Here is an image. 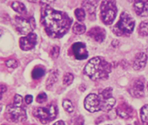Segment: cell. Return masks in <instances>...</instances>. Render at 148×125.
I'll return each mask as SVG.
<instances>
[{
    "label": "cell",
    "mask_w": 148,
    "mask_h": 125,
    "mask_svg": "<svg viewBox=\"0 0 148 125\" xmlns=\"http://www.w3.org/2000/svg\"><path fill=\"white\" fill-rule=\"evenodd\" d=\"M53 125H65L64 124V122L62 120H59V121H57V122H55Z\"/></svg>",
    "instance_id": "obj_34"
},
{
    "label": "cell",
    "mask_w": 148,
    "mask_h": 125,
    "mask_svg": "<svg viewBox=\"0 0 148 125\" xmlns=\"http://www.w3.org/2000/svg\"><path fill=\"white\" fill-rule=\"evenodd\" d=\"M20 47L24 51H28L34 48V46L37 43V35L33 32L28 34L26 37H22L20 39Z\"/></svg>",
    "instance_id": "obj_10"
},
{
    "label": "cell",
    "mask_w": 148,
    "mask_h": 125,
    "mask_svg": "<svg viewBox=\"0 0 148 125\" xmlns=\"http://www.w3.org/2000/svg\"><path fill=\"white\" fill-rule=\"evenodd\" d=\"M6 89H7V88H6V86H4L3 84H1V98L3 97V93L6 91Z\"/></svg>",
    "instance_id": "obj_33"
},
{
    "label": "cell",
    "mask_w": 148,
    "mask_h": 125,
    "mask_svg": "<svg viewBox=\"0 0 148 125\" xmlns=\"http://www.w3.org/2000/svg\"><path fill=\"white\" fill-rule=\"evenodd\" d=\"M22 102H23V100H22V97H21L20 95L16 94L15 96H14L13 103H12L14 105H16V106H22Z\"/></svg>",
    "instance_id": "obj_31"
},
{
    "label": "cell",
    "mask_w": 148,
    "mask_h": 125,
    "mask_svg": "<svg viewBox=\"0 0 148 125\" xmlns=\"http://www.w3.org/2000/svg\"><path fill=\"white\" fill-rule=\"evenodd\" d=\"M45 73V68L36 67V68H34V70L32 71V77L37 80V79H40V78H42V76H44Z\"/></svg>",
    "instance_id": "obj_20"
},
{
    "label": "cell",
    "mask_w": 148,
    "mask_h": 125,
    "mask_svg": "<svg viewBox=\"0 0 148 125\" xmlns=\"http://www.w3.org/2000/svg\"><path fill=\"white\" fill-rule=\"evenodd\" d=\"M14 26L19 33L27 36L30 34L32 29H34L36 26L33 17H30L29 20H27L21 16H16L14 18Z\"/></svg>",
    "instance_id": "obj_7"
},
{
    "label": "cell",
    "mask_w": 148,
    "mask_h": 125,
    "mask_svg": "<svg viewBox=\"0 0 148 125\" xmlns=\"http://www.w3.org/2000/svg\"><path fill=\"white\" fill-rule=\"evenodd\" d=\"M6 118L10 122H23L27 120V113L24 107L10 105L7 107Z\"/></svg>",
    "instance_id": "obj_6"
},
{
    "label": "cell",
    "mask_w": 148,
    "mask_h": 125,
    "mask_svg": "<svg viewBox=\"0 0 148 125\" xmlns=\"http://www.w3.org/2000/svg\"><path fill=\"white\" fill-rule=\"evenodd\" d=\"M101 20L105 24H111L116 18L117 7L115 1L106 0L101 3Z\"/></svg>",
    "instance_id": "obj_5"
},
{
    "label": "cell",
    "mask_w": 148,
    "mask_h": 125,
    "mask_svg": "<svg viewBox=\"0 0 148 125\" xmlns=\"http://www.w3.org/2000/svg\"><path fill=\"white\" fill-rule=\"evenodd\" d=\"M72 53L77 59L82 60L88 58V51L83 42H75L72 45Z\"/></svg>",
    "instance_id": "obj_11"
},
{
    "label": "cell",
    "mask_w": 148,
    "mask_h": 125,
    "mask_svg": "<svg viewBox=\"0 0 148 125\" xmlns=\"http://www.w3.org/2000/svg\"><path fill=\"white\" fill-rule=\"evenodd\" d=\"M140 120L145 125H148V105H145L140 109Z\"/></svg>",
    "instance_id": "obj_21"
},
{
    "label": "cell",
    "mask_w": 148,
    "mask_h": 125,
    "mask_svg": "<svg viewBox=\"0 0 148 125\" xmlns=\"http://www.w3.org/2000/svg\"><path fill=\"white\" fill-rule=\"evenodd\" d=\"M33 101V97H32L31 95H27L26 97H25V102H26L27 105H30Z\"/></svg>",
    "instance_id": "obj_32"
},
{
    "label": "cell",
    "mask_w": 148,
    "mask_h": 125,
    "mask_svg": "<svg viewBox=\"0 0 148 125\" xmlns=\"http://www.w3.org/2000/svg\"><path fill=\"white\" fill-rule=\"evenodd\" d=\"M134 10L139 16H148V1H135Z\"/></svg>",
    "instance_id": "obj_16"
},
{
    "label": "cell",
    "mask_w": 148,
    "mask_h": 125,
    "mask_svg": "<svg viewBox=\"0 0 148 125\" xmlns=\"http://www.w3.org/2000/svg\"><path fill=\"white\" fill-rule=\"evenodd\" d=\"M74 80V75L70 73H67L64 74L63 76V84L65 86H69L72 84V82Z\"/></svg>",
    "instance_id": "obj_27"
},
{
    "label": "cell",
    "mask_w": 148,
    "mask_h": 125,
    "mask_svg": "<svg viewBox=\"0 0 148 125\" xmlns=\"http://www.w3.org/2000/svg\"><path fill=\"white\" fill-rule=\"evenodd\" d=\"M86 30V26H84L83 24L81 23H75L74 26H73V32L75 34L77 35H80V34H83Z\"/></svg>",
    "instance_id": "obj_22"
},
{
    "label": "cell",
    "mask_w": 148,
    "mask_h": 125,
    "mask_svg": "<svg viewBox=\"0 0 148 125\" xmlns=\"http://www.w3.org/2000/svg\"><path fill=\"white\" fill-rule=\"evenodd\" d=\"M12 8L15 10L16 12L20 13V14H26L27 13L26 6H25L22 2H19V1L12 2Z\"/></svg>",
    "instance_id": "obj_19"
},
{
    "label": "cell",
    "mask_w": 148,
    "mask_h": 125,
    "mask_svg": "<svg viewBox=\"0 0 148 125\" xmlns=\"http://www.w3.org/2000/svg\"><path fill=\"white\" fill-rule=\"evenodd\" d=\"M147 54L145 52H140L136 55L135 58H134V61H133V68L136 70V71H139V70H142L143 69L144 67L146 65V62H147Z\"/></svg>",
    "instance_id": "obj_15"
},
{
    "label": "cell",
    "mask_w": 148,
    "mask_h": 125,
    "mask_svg": "<svg viewBox=\"0 0 148 125\" xmlns=\"http://www.w3.org/2000/svg\"><path fill=\"white\" fill-rule=\"evenodd\" d=\"M100 99L101 110L103 111H110L114 107L116 100L112 96V88H107L98 94Z\"/></svg>",
    "instance_id": "obj_8"
},
{
    "label": "cell",
    "mask_w": 148,
    "mask_h": 125,
    "mask_svg": "<svg viewBox=\"0 0 148 125\" xmlns=\"http://www.w3.org/2000/svg\"><path fill=\"white\" fill-rule=\"evenodd\" d=\"M6 66L8 68H12V69H15V68H17L18 66V62L16 59H9L7 60L6 62Z\"/></svg>",
    "instance_id": "obj_29"
},
{
    "label": "cell",
    "mask_w": 148,
    "mask_h": 125,
    "mask_svg": "<svg viewBox=\"0 0 148 125\" xmlns=\"http://www.w3.org/2000/svg\"><path fill=\"white\" fill-rule=\"evenodd\" d=\"M87 35L89 37H91L92 40H95L97 42H102L105 40V37H106V31H105L103 28L95 26L91 28L89 31Z\"/></svg>",
    "instance_id": "obj_14"
},
{
    "label": "cell",
    "mask_w": 148,
    "mask_h": 125,
    "mask_svg": "<svg viewBox=\"0 0 148 125\" xmlns=\"http://www.w3.org/2000/svg\"><path fill=\"white\" fill-rule=\"evenodd\" d=\"M135 27L134 19L126 12H122L118 23L113 26V33L117 36L130 35Z\"/></svg>",
    "instance_id": "obj_3"
},
{
    "label": "cell",
    "mask_w": 148,
    "mask_h": 125,
    "mask_svg": "<svg viewBox=\"0 0 148 125\" xmlns=\"http://www.w3.org/2000/svg\"><path fill=\"white\" fill-rule=\"evenodd\" d=\"M139 34L143 37L148 36V21H143L139 26Z\"/></svg>",
    "instance_id": "obj_23"
},
{
    "label": "cell",
    "mask_w": 148,
    "mask_h": 125,
    "mask_svg": "<svg viewBox=\"0 0 148 125\" xmlns=\"http://www.w3.org/2000/svg\"><path fill=\"white\" fill-rule=\"evenodd\" d=\"M70 125H84V119L82 116H77L70 121Z\"/></svg>",
    "instance_id": "obj_26"
},
{
    "label": "cell",
    "mask_w": 148,
    "mask_h": 125,
    "mask_svg": "<svg viewBox=\"0 0 148 125\" xmlns=\"http://www.w3.org/2000/svg\"><path fill=\"white\" fill-rule=\"evenodd\" d=\"M41 22L49 37L58 39L67 33L73 23V19L65 12L54 10L49 5L42 3L41 10Z\"/></svg>",
    "instance_id": "obj_1"
},
{
    "label": "cell",
    "mask_w": 148,
    "mask_h": 125,
    "mask_svg": "<svg viewBox=\"0 0 148 125\" xmlns=\"http://www.w3.org/2000/svg\"><path fill=\"white\" fill-rule=\"evenodd\" d=\"M83 7L86 9L87 12L89 13L90 18L92 20L95 19V9H96V5L97 2L96 1H84L82 3Z\"/></svg>",
    "instance_id": "obj_17"
},
{
    "label": "cell",
    "mask_w": 148,
    "mask_h": 125,
    "mask_svg": "<svg viewBox=\"0 0 148 125\" xmlns=\"http://www.w3.org/2000/svg\"><path fill=\"white\" fill-rule=\"evenodd\" d=\"M59 54H60V47L57 45H54L53 47L50 50V56H51L52 58H57L59 56Z\"/></svg>",
    "instance_id": "obj_28"
},
{
    "label": "cell",
    "mask_w": 148,
    "mask_h": 125,
    "mask_svg": "<svg viewBox=\"0 0 148 125\" xmlns=\"http://www.w3.org/2000/svg\"><path fill=\"white\" fill-rule=\"evenodd\" d=\"M116 112L118 114V116L121 117L122 119L127 120L132 118L134 110H133L132 107L129 105H127V103H121V105L117 107Z\"/></svg>",
    "instance_id": "obj_13"
},
{
    "label": "cell",
    "mask_w": 148,
    "mask_h": 125,
    "mask_svg": "<svg viewBox=\"0 0 148 125\" xmlns=\"http://www.w3.org/2000/svg\"><path fill=\"white\" fill-rule=\"evenodd\" d=\"M111 71V65L107 60L95 56V58L89 60L84 68V73L92 80H105L109 77Z\"/></svg>",
    "instance_id": "obj_2"
},
{
    "label": "cell",
    "mask_w": 148,
    "mask_h": 125,
    "mask_svg": "<svg viewBox=\"0 0 148 125\" xmlns=\"http://www.w3.org/2000/svg\"><path fill=\"white\" fill-rule=\"evenodd\" d=\"M37 102L39 103H44L45 102H46V100H47V95H46L45 92H41L38 96H37Z\"/></svg>",
    "instance_id": "obj_30"
},
{
    "label": "cell",
    "mask_w": 148,
    "mask_h": 125,
    "mask_svg": "<svg viewBox=\"0 0 148 125\" xmlns=\"http://www.w3.org/2000/svg\"><path fill=\"white\" fill-rule=\"evenodd\" d=\"M147 89H148V83H147Z\"/></svg>",
    "instance_id": "obj_35"
},
{
    "label": "cell",
    "mask_w": 148,
    "mask_h": 125,
    "mask_svg": "<svg viewBox=\"0 0 148 125\" xmlns=\"http://www.w3.org/2000/svg\"><path fill=\"white\" fill-rule=\"evenodd\" d=\"M58 78H59V71L57 70H53L50 71L49 76L47 78V80H46V88L50 90L53 88V86L56 84Z\"/></svg>",
    "instance_id": "obj_18"
},
{
    "label": "cell",
    "mask_w": 148,
    "mask_h": 125,
    "mask_svg": "<svg viewBox=\"0 0 148 125\" xmlns=\"http://www.w3.org/2000/svg\"><path fill=\"white\" fill-rule=\"evenodd\" d=\"M33 116L42 123L46 124L57 118L58 107L55 103H51L45 107H37L33 110Z\"/></svg>",
    "instance_id": "obj_4"
},
{
    "label": "cell",
    "mask_w": 148,
    "mask_h": 125,
    "mask_svg": "<svg viewBox=\"0 0 148 125\" xmlns=\"http://www.w3.org/2000/svg\"><path fill=\"white\" fill-rule=\"evenodd\" d=\"M130 93L136 98H142L144 95V82L143 78H138L133 84Z\"/></svg>",
    "instance_id": "obj_12"
},
{
    "label": "cell",
    "mask_w": 148,
    "mask_h": 125,
    "mask_svg": "<svg viewBox=\"0 0 148 125\" xmlns=\"http://www.w3.org/2000/svg\"><path fill=\"white\" fill-rule=\"evenodd\" d=\"M62 106L68 113H73L75 111V105H74V103L70 101V100H67V99L63 100Z\"/></svg>",
    "instance_id": "obj_24"
},
{
    "label": "cell",
    "mask_w": 148,
    "mask_h": 125,
    "mask_svg": "<svg viewBox=\"0 0 148 125\" xmlns=\"http://www.w3.org/2000/svg\"><path fill=\"white\" fill-rule=\"evenodd\" d=\"M75 15L77 17L78 22H83L86 18V13L85 10L83 9H77L75 10Z\"/></svg>",
    "instance_id": "obj_25"
},
{
    "label": "cell",
    "mask_w": 148,
    "mask_h": 125,
    "mask_svg": "<svg viewBox=\"0 0 148 125\" xmlns=\"http://www.w3.org/2000/svg\"><path fill=\"white\" fill-rule=\"evenodd\" d=\"M84 106L89 112L95 113L97 111H100L101 105H100L99 96L97 94H95V93L89 94L84 101Z\"/></svg>",
    "instance_id": "obj_9"
}]
</instances>
